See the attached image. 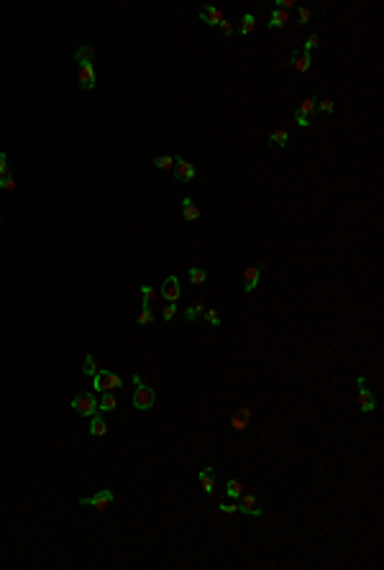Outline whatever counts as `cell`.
Wrapping results in <instances>:
<instances>
[{
  "label": "cell",
  "instance_id": "1",
  "mask_svg": "<svg viewBox=\"0 0 384 570\" xmlns=\"http://www.w3.org/2000/svg\"><path fill=\"white\" fill-rule=\"evenodd\" d=\"M95 391L98 394H108V391H115V389H121L123 386V379L118 376V374H113V371H108V369H100L95 376Z\"/></svg>",
  "mask_w": 384,
  "mask_h": 570
},
{
  "label": "cell",
  "instance_id": "2",
  "mask_svg": "<svg viewBox=\"0 0 384 570\" xmlns=\"http://www.w3.org/2000/svg\"><path fill=\"white\" fill-rule=\"evenodd\" d=\"M72 409L80 414V417H92L95 412H100V409H98V396H95L92 391L77 394V396L72 399Z\"/></svg>",
  "mask_w": 384,
  "mask_h": 570
},
{
  "label": "cell",
  "instance_id": "3",
  "mask_svg": "<svg viewBox=\"0 0 384 570\" xmlns=\"http://www.w3.org/2000/svg\"><path fill=\"white\" fill-rule=\"evenodd\" d=\"M133 406L138 412H146V409H151L154 404H157V391L154 389H149L146 384H136V391H133Z\"/></svg>",
  "mask_w": 384,
  "mask_h": 570
},
{
  "label": "cell",
  "instance_id": "4",
  "mask_svg": "<svg viewBox=\"0 0 384 570\" xmlns=\"http://www.w3.org/2000/svg\"><path fill=\"white\" fill-rule=\"evenodd\" d=\"M113 491L110 488H103V491H98L95 496H85V499H80V504L82 506H92V509H98V511H105L110 504H113Z\"/></svg>",
  "mask_w": 384,
  "mask_h": 570
},
{
  "label": "cell",
  "instance_id": "5",
  "mask_svg": "<svg viewBox=\"0 0 384 570\" xmlns=\"http://www.w3.org/2000/svg\"><path fill=\"white\" fill-rule=\"evenodd\" d=\"M359 409L364 412V414H371L374 409H376V401H374V394L366 389V379L364 376H359Z\"/></svg>",
  "mask_w": 384,
  "mask_h": 570
},
{
  "label": "cell",
  "instance_id": "6",
  "mask_svg": "<svg viewBox=\"0 0 384 570\" xmlns=\"http://www.w3.org/2000/svg\"><path fill=\"white\" fill-rule=\"evenodd\" d=\"M238 511L241 514H249V516H261L264 514V506L259 504V499L254 496V494H241L238 496Z\"/></svg>",
  "mask_w": 384,
  "mask_h": 570
},
{
  "label": "cell",
  "instance_id": "7",
  "mask_svg": "<svg viewBox=\"0 0 384 570\" xmlns=\"http://www.w3.org/2000/svg\"><path fill=\"white\" fill-rule=\"evenodd\" d=\"M174 179H179V182H189V179H195V164H189L187 159H174Z\"/></svg>",
  "mask_w": 384,
  "mask_h": 570
},
{
  "label": "cell",
  "instance_id": "8",
  "mask_svg": "<svg viewBox=\"0 0 384 570\" xmlns=\"http://www.w3.org/2000/svg\"><path fill=\"white\" fill-rule=\"evenodd\" d=\"M179 294H182V289H179V279H177V276H169V279L162 284V289H159V297H164L167 302H174V304H177Z\"/></svg>",
  "mask_w": 384,
  "mask_h": 570
},
{
  "label": "cell",
  "instance_id": "9",
  "mask_svg": "<svg viewBox=\"0 0 384 570\" xmlns=\"http://www.w3.org/2000/svg\"><path fill=\"white\" fill-rule=\"evenodd\" d=\"M261 264L259 266H249L246 271H244V276H241V281H244V289H246V294H251L254 289H256V284H259V279H261Z\"/></svg>",
  "mask_w": 384,
  "mask_h": 570
},
{
  "label": "cell",
  "instance_id": "10",
  "mask_svg": "<svg viewBox=\"0 0 384 570\" xmlns=\"http://www.w3.org/2000/svg\"><path fill=\"white\" fill-rule=\"evenodd\" d=\"M251 417H254V412L249 409V406H241V409L230 417V427H233L236 432H244L249 425H251Z\"/></svg>",
  "mask_w": 384,
  "mask_h": 570
},
{
  "label": "cell",
  "instance_id": "11",
  "mask_svg": "<svg viewBox=\"0 0 384 570\" xmlns=\"http://www.w3.org/2000/svg\"><path fill=\"white\" fill-rule=\"evenodd\" d=\"M95 82H98L95 64H80V87L82 90H92Z\"/></svg>",
  "mask_w": 384,
  "mask_h": 570
},
{
  "label": "cell",
  "instance_id": "12",
  "mask_svg": "<svg viewBox=\"0 0 384 570\" xmlns=\"http://www.w3.org/2000/svg\"><path fill=\"white\" fill-rule=\"evenodd\" d=\"M198 478H200V488L205 491V496H213V491H215V471L210 465H205L198 473Z\"/></svg>",
  "mask_w": 384,
  "mask_h": 570
},
{
  "label": "cell",
  "instance_id": "13",
  "mask_svg": "<svg viewBox=\"0 0 384 570\" xmlns=\"http://www.w3.org/2000/svg\"><path fill=\"white\" fill-rule=\"evenodd\" d=\"M200 21H203L205 26H220V23L225 21V13H223L220 8L208 6V8H203V11H200Z\"/></svg>",
  "mask_w": 384,
  "mask_h": 570
},
{
  "label": "cell",
  "instance_id": "14",
  "mask_svg": "<svg viewBox=\"0 0 384 570\" xmlns=\"http://www.w3.org/2000/svg\"><path fill=\"white\" fill-rule=\"evenodd\" d=\"M90 435L98 437V440L108 435V425H105V420H103V412H95V414L90 417Z\"/></svg>",
  "mask_w": 384,
  "mask_h": 570
},
{
  "label": "cell",
  "instance_id": "15",
  "mask_svg": "<svg viewBox=\"0 0 384 570\" xmlns=\"http://www.w3.org/2000/svg\"><path fill=\"white\" fill-rule=\"evenodd\" d=\"M292 67H295L297 72H310V67H313L310 54H305V51H295V54H292Z\"/></svg>",
  "mask_w": 384,
  "mask_h": 570
},
{
  "label": "cell",
  "instance_id": "16",
  "mask_svg": "<svg viewBox=\"0 0 384 570\" xmlns=\"http://www.w3.org/2000/svg\"><path fill=\"white\" fill-rule=\"evenodd\" d=\"M287 21H290V13L282 11V8H274L272 16H269V23H266V26H269V28H284Z\"/></svg>",
  "mask_w": 384,
  "mask_h": 570
},
{
  "label": "cell",
  "instance_id": "17",
  "mask_svg": "<svg viewBox=\"0 0 384 570\" xmlns=\"http://www.w3.org/2000/svg\"><path fill=\"white\" fill-rule=\"evenodd\" d=\"M246 491V486L238 481V478H230L228 483H225V494H228V499H233V501H238V496Z\"/></svg>",
  "mask_w": 384,
  "mask_h": 570
},
{
  "label": "cell",
  "instance_id": "18",
  "mask_svg": "<svg viewBox=\"0 0 384 570\" xmlns=\"http://www.w3.org/2000/svg\"><path fill=\"white\" fill-rule=\"evenodd\" d=\"M182 215H184V220H198L200 218V208L189 197H184L182 199Z\"/></svg>",
  "mask_w": 384,
  "mask_h": 570
},
{
  "label": "cell",
  "instance_id": "19",
  "mask_svg": "<svg viewBox=\"0 0 384 570\" xmlns=\"http://www.w3.org/2000/svg\"><path fill=\"white\" fill-rule=\"evenodd\" d=\"M115 406H118V399L113 396V391H108V394H103L100 399H98V409L105 414V412H113Z\"/></svg>",
  "mask_w": 384,
  "mask_h": 570
},
{
  "label": "cell",
  "instance_id": "20",
  "mask_svg": "<svg viewBox=\"0 0 384 570\" xmlns=\"http://www.w3.org/2000/svg\"><path fill=\"white\" fill-rule=\"evenodd\" d=\"M92 57H95V49H92L90 44H85V46H80V49L74 51L77 64H92Z\"/></svg>",
  "mask_w": 384,
  "mask_h": 570
},
{
  "label": "cell",
  "instance_id": "21",
  "mask_svg": "<svg viewBox=\"0 0 384 570\" xmlns=\"http://www.w3.org/2000/svg\"><path fill=\"white\" fill-rule=\"evenodd\" d=\"M269 143H274L277 148H284L290 143V133L284 128H277V131H272V136H269Z\"/></svg>",
  "mask_w": 384,
  "mask_h": 570
},
{
  "label": "cell",
  "instance_id": "22",
  "mask_svg": "<svg viewBox=\"0 0 384 570\" xmlns=\"http://www.w3.org/2000/svg\"><path fill=\"white\" fill-rule=\"evenodd\" d=\"M205 309H208V307H205V302H203V299H198L195 304H192V307H187V312H184L187 322H195V320H198V317H200V315H203Z\"/></svg>",
  "mask_w": 384,
  "mask_h": 570
},
{
  "label": "cell",
  "instance_id": "23",
  "mask_svg": "<svg viewBox=\"0 0 384 570\" xmlns=\"http://www.w3.org/2000/svg\"><path fill=\"white\" fill-rule=\"evenodd\" d=\"M254 28H256V18H254V13H246V16L241 18L238 31H241L244 36H251V33H254Z\"/></svg>",
  "mask_w": 384,
  "mask_h": 570
},
{
  "label": "cell",
  "instance_id": "24",
  "mask_svg": "<svg viewBox=\"0 0 384 570\" xmlns=\"http://www.w3.org/2000/svg\"><path fill=\"white\" fill-rule=\"evenodd\" d=\"M315 108H318V100H315V97H307V100H302V102H300L297 113H302V115H307V118H313Z\"/></svg>",
  "mask_w": 384,
  "mask_h": 570
},
{
  "label": "cell",
  "instance_id": "25",
  "mask_svg": "<svg viewBox=\"0 0 384 570\" xmlns=\"http://www.w3.org/2000/svg\"><path fill=\"white\" fill-rule=\"evenodd\" d=\"M151 164H154V167H157V169L172 172V169H174V156H157V159H154V161H151Z\"/></svg>",
  "mask_w": 384,
  "mask_h": 570
},
{
  "label": "cell",
  "instance_id": "26",
  "mask_svg": "<svg viewBox=\"0 0 384 570\" xmlns=\"http://www.w3.org/2000/svg\"><path fill=\"white\" fill-rule=\"evenodd\" d=\"M98 371H100V366H98L95 355L87 353V355H85V366H82V374H85V376H95Z\"/></svg>",
  "mask_w": 384,
  "mask_h": 570
},
{
  "label": "cell",
  "instance_id": "27",
  "mask_svg": "<svg viewBox=\"0 0 384 570\" xmlns=\"http://www.w3.org/2000/svg\"><path fill=\"white\" fill-rule=\"evenodd\" d=\"M136 322L141 325V328H146V325H151V322H154V312H151V304H143V309H141V315L136 317Z\"/></svg>",
  "mask_w": 384,
  "mask_h": 570
},
{
  "label": "cell",
  "instance_id": "28",
  "mask_svg": "<svg viewBox=\"0 0 384 570\" xmlns=\"http://www.w3.org/2000/svg\"><path fill=\"white\" fill-rule=\"evenodd\" d=\"M205 279H208V274H205L203 269H198V266L189 269V281H192V284H205Z\"/></svg>",
  "mask_w": 384,
  "mask_h": 570
},
{
  "label": "cell",
  "instance_id": "29",
  "mask_svg": "<svg viewBox=\"0 0 384 570\" xmlns=\"http://www.w3.org/2000/svg\"><path fill=\"white\" fill-rule=\"evenodd\" d=\"M141 297H143V304H151L154 299L159 297V292L154 289V287H146V284H143V287H141Z\"/></svg>",
  "mask_w": 384,
  "mask_h": 570
},
{
  "label": "cell",
  "instance_id": "30",
  "mask_svg": "<svg viewBox=\"0 0 384 570\" xmlns=\"http://www.w3.org/2000/svg\"><path fill=\"white\" fill-rule=\"evenodd\" d=\"M0 189H3V192H13V189H16V177H13V172L6 174V177H0Z\"/></svg>",
  "mask_w": 384,
  "mask_h": 570
},
{
  "label": "cell",
  "instance_id": "31",
  "mask_svg": "<svg viewBox=\"0 0 384 570\" xmlns=\"http://www.w3.org/2000/svg\"><path fill=\"white\" fill-rule=\"evenodd\" d=\"M318 44H320L318 33H310V36H307V41H305V46H302V51H305V54H310V51H313V49H315Z\"/></svg>",
  "mask_w": 384,
  "mask_h": 570
},
{
  "label": "cell",
  "instance_id": "32",
  "mask_svg": "<svg viewBox=\"0 0 384 570\" xmlns=\"http://www.w3.org/2000/svg\"><path fill=\"white\" fill-rule=\"evenodd\" d=\"M218 509H220L223 514H236V511H238V501H220Z\"/></svg>",
  "mask_w": 384,
  "mask_h": 570
},
{
  "label": "cell",
  "instance_id": "33",
  "mask_svg": "<svg viewBox=\"0 0 384 570\" xmlns=\"http://www.w3.org/2000/svg\"><path fill=\"white\" fill-rule=\"evenodd\" d=\"M203 315H205V320H208L210 325H220V312H218L215 307H208Z\"/></svg>",
  "mask_w": 384,
  "mask_h": 570
},
{
  "label": "cell",
  "instance_id": "34",
  "mask_svg": "<svg viewBox=\"0 0 384 570\" xmlns=\"http://www.w3.org/2000/svg\"><path fill=\"white\" fill-rule=\"evenodd\" d=\"M315 110H320V113H328V115H330V113L335 110V105H333V100H328V97H325V100H318V108H315Z\"/></svg>",
  "mask_w": 384,
  "mask_h": 570
},
{
  "label": "cell",
  "instance_id": "35",
  "mask_svg": "<svg viewBox=\"0 0 384 570\" xmlns=\"http://www.w3.org/2000/svg\"><path fill=\"white\" fill-rule=\"evenodd\" d=\"M13 169H11V164H8V156L0 151V177H6V174H11Z\"/></svg>",
  "mask_w": 384,
  "mask_h": 570
},
{
  "label": "cell",
  "instance_id": "36",
  "mask_svg": "<svg viewBox=\"0 0 384 570\" xmlns=\"http://www.w3.org/2000/svg\"><path fill=\"white\" fill-rule=\"evenodd\" d=\"M295 123H297L300 128H307V126L313 123V118H307V115H302V113H297V110H295Z\"/></svg>",
  "mask_w": 384,
  "mask_h": 570
},
{
  "label": "cell",
  "instance_id": "37",
  "mask_svg": "<svg viewBox=\"0 0 384 570\" xmlns=\"http://www.w3.org/2000/svg\"><path fill=\"white\" fill-rule=\"evenodd\" d=\"M174 315H177V304H174V302H169V304L164 307V312H162V320H164V322H169Z\"/></svg>",
  "mask_w": 384,
  "mask_h": 570
},
{
  "label": "cell",
  "instance_id": "38",
  "mask_svg": "<svg viewBox=\"0 0 384 570\" xmlns=\"http://www.w3.org/2000/svg\"><path fill=\"white\" fill-rule=\"evenodd\" d=\"M297 16H300V23H307V21H310V11L302 8V6L297 8Z\"/></svg>",
  "mask_w": 384,
  "mask_h": 570
},
{
  "label": "cell",
  "instance_id": "39",
  "mask_svg": "<svg viewBox=\"0 0 384 570\" xmlns=\"http://www.w3.org/2000/svg\"><path fill=\"white\" fill-rule=\"evenodd\" d=\"M218 28H220V31H223L225 36H230V33H233V31H236V28H233V23H230V21H223V23H220Z\"/></svg>",
  "mask_w": 384,
  "mask_h": 570
}]
</instances>
